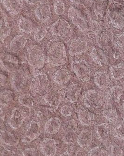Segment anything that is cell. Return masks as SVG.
Here are the masks:
<instances>
[{"label": "cell", "instance_id": "1", "mask_svg": "<svg viewBox=\"0 0 124 156\" xmlns=\"http://www.w3.org/2000/svg\"><path fill=\"white\" fill-rule=\"evenodd\" d=\"M46 51L47 60L50 64L60 66L68 62L65 45L59 40L55 39L50 40L46 46Z\"/></svg>", "mask_w": 124, "mask_h": 156}, {"label": "cell", "instance_id": "2", "mask_svg": "<svg viewBox=\"0 0 124 156\" xmlns=\"http://www.w3.org/2000/svg\"><path fill=\"white\" fill-rule=\"evenodd\" d=\"M27 59L28 64L36 69H42L45 65V54L42 47L38 45H29L27 49Z\"/></svg>", "mask_w": 124, "mask_h": 156}, {"label": "cell", "instance_id": "3", "mask_svg": "<svg viewBox=\"0 0 124 156\" xmlns=\"http://www.w3.org/2000/svg\"><path fill=\"white\" fill-rule=\"evenodd\" d=\"M49 81L48 76L44 73H38L35 75L30 83L31 91L36 94H42L48 91Z\"/></svg>", "mask_w": 124, "mask_h": 156}, {"label": "cell", "instance_id": "4", "mask_svg": "<svg viewBox=\"0 0 124 156\" xmlns=\"http://www.w3.org/2000/svg\"><path fill=\"white\" fill-rule=\"evenodd\" d=\"M52 35L63 38H69L72 34L71 27L68 21L64 19L57 20L50 28Z\"/></svg>", "mask_w": 124, "mask_h": 156}, {"label": "cell", "instance_id": "5", "mask_svg": "<svg viewBox=\"0 0 124 156\" xmlns=\"http://www.w3.org/2000/svg\"><path fill=\"white\" fill-rule=\"evenodd\" d=\"M72 68L78 79L83 82H87L91 77L89 65L85 60H78L72 62Z\"/></svg>", "mask_w": 124, "mask_h": 156}, {"label": "cell", "instance_id": "6", "mask_svg": "<svg viewBox=\"0 0 124 156\" xmlns=\"http://www.w3.org/2000/svg\"><path fill=\"white\" fill-rule=\"evenodd\" d=\"M68 16L72 22L83 32L89 30V23L80 10L74 7H70L68 11Z\"/></svg>", "mask_w": 124, "mask_h": 156}, {"label": "cell", "instance_id": "7", "mask_svg": "<svg viewBox=\"0 0 124 156\" xmlns=\"http://www.w3.org/2000/svg\"><path fill=\"white\" fill-rule=\"evenodd\" d=\"M90 4L92 19L98 21L102 20L107 7V0H91Z\"/></svg>", "mask_w": 124, "mask_h": 156}, {"label": "cell", "instance_id": "8", "mask_svg": "<svg viewBox=\"0 0 124 156\" xmlns=\"http://www.w3.org/2000/svg\"><path fill=\"white\" fill-rule=\"evenodd\" d=\"M84 103L89 107L99 108L102 106L103 101L102 96L97 91L90 89L85 93Z\"/></svg>", "mask_w": 124, "mask_h": 156}, {"label": "cell", "instance_id": "9", "mask_svg": "<svg viewBox=\"0 0 124 156\" xmlns=\"http://www.w3.org/2000/svg\"><path fill=\"white\" fill-rule=\"evenodd\" d=\"M77 125L75 121H69L65 126L62 134L63 141L67 144L74 143L77 140Z\"/></svg>", "mask_w": 124, "mask_h": 156}, {"label": "cell", "instance_id": "10", "mask_svg": "<svg viewBox=\"0 0 124 156\" xmlns=\"http://www.w3.org/2000/svg\"><path fill=\"white\" fill-rule=\"evenodd\" d=\"M87 42L82 37H78L72 41L69 53L71 56H79L89 50Z\"/></svg>", "mask_w": 124, "mask_h": 156}, {"label": "cell", "instance_id": "11", "mask_svg": "<svg viewBox=\"0 0 124 156\" xmlns=\"http://www.w3.org/2000/svg\"><path fill=\"white\" fill-rule=\"evenodd\" d=\"M42 132L41 126L38 122L32 121L29 123L27 127L22 141L30 143L37 139Z\"/></svg>", "mask_w": 124, "mask_h": 156}, {"label": "cell", "instance_id": "12", "mask_svg": "<svg viewBox=\"0 0 124 156\" xmlns=\"http://www.w3.org/2000/svg\"><path fill=\"white\" fill-rule=\"evenodd\" d=\"M26 116L27 115L25 112L15 108L12 110L11 116L8 119V125L13 129H18L24 122Z\"/></svg>", "mask_w": 124, "mask_h": 156}, {"label": "cell", "instance_id": "13", "mask_svg": "<svg viewBox=\"0 0 124 156\" xmlns=\"http://www.w3.org/2000/svg\"><path fill=\"white\" fill-rule=\"evenodd\" d=\"M82 88L77 83H72L65 89L64 96L68 101L74 104L78 102L82 94Z\"/></svg>", "mask_w": 124, "mask_h": 156}, {"label": "cell", "instance_id": "14", "mask_svg": "<svg viewBox=\"0 0 124 156\" xmlns=\"http://www.w3.org/2000/svg\"><path fill=\"white\" fill-rule=\"evenodd\" d=\"M36 16L42 22L49 21L51 16L50 6L46 1L39 3L35 10Z\"/></svg>", "mask_w": 124, "mask_h": 156}, {"label": "cell", "instance_id": "15", "mask_svg": "<svg viewBox=\"0 0 124 156\" xmlns=\"http://www.w3.org/2000/svg\"><path fill=\"white\" fill-rule=\"evenodd\" d=\"M6 10L12 16H16L23 9V0H1Z\"/></svg>", "mask_w": 124, "mask_h": 156}, {"label": "cell", "instance_id": "16", "mask_svg": "<svg viewBox=\"0 0 124 156\" xmlns=\"http://www.w3.org/2000/svg\"><path fill=\"white\" fill-rule=\"evenodd\" d=\"M42 153L45 156H55L57 152V144L52 138H46L40 144Z\"/></svg>", "mask_w": 124, "mask_h": 156}, {"label": "cell", "instance_id": "17", "mask_svg": "<svg viewBox=\"0 0 124 156\" xmlns=\"http://www.w3.org/2000/svg\"><path fill=\"white\" fill-rule=\"evenodd\" d=\"M42 100L45 105L52 108H56L61 102V94L58 91L50 90L44 95Z\"/></svg>", "mask_w": 124, "mask_h": 156}, {"label": "cell", "instance_id": "18", "mask_svg": "<svg viewBox=\"0 0 124 156\" xmlns=\"http://www.w3.org/2000/svg\"><path fill=\"white\" fill-rule=\"evenodd\" d=\"M27 42V38L24 35H16L10 42L9 50L13 53H18L23 50Z\"/></svg>", "mask_w": 124, "mask_h": 156}, {"label": "cell", "instance_id": "19", "mask_svg": "<svg viewBox=\"0 0 124 156\" xmlns=\"http://www.w3.org/2000/svg\"><path fill=\"white\" fill-rule=\"evenodd\" d=\"M94 82L100 89L105 90L109 87L111 80L107 73L97 72L95 73Z\"/></svg>", "mask_w": 124, "mask_h": 156}, {"label": "cell", "instance_id": "20", "mask_svg": "<svg viewBox=\"0 0 124 156\" xmlns=\"http://www.w3.org/2000/svg\"><path fill=\"white\" fill-rule=\"evenodd\" d=\"M53 78L54 81L58 85L63 86L69 81L71 75L69 70L62 68L58 70L55 73Z\"/></svg>", "mask_w": 124, "mask_h": 156}, {"label": "cell", "instance_id": "21", "mask_svg": "<svg viewBox=\"0 0 124 156\" xmlns=\"http://www.w3.org/2000/svg\"><path fill=\"white\" fill-rule=\"evenodd\" d=\"M90 56L92 59L101 66L108 65V60L104 51L101 49L94 47L92 48Z\"/></svg>", "mask_w": 124, "mask_h": 156}, {"label": "cell", "instance_id": "22", "mask_svg": "<svg viewBox=\"0 0 124 156\" xmlns=\"http://www.w3.org/2000/svg\"><path fill=\"white\" fill-rule=\"evenodd\" d=\"M93 135L90 130L88 129L83 130L78 136L77 141L79 145L83 149H87L92 143Z\"/></svg>", "mask_w": 124, "mask_h": 156}, {"label": "cell", "instance_id": "23", "mask_svg": "<svg viewBox=\"0 0 124 156\" xmlns=\"http://www.w3.org/2000/svg\"><path fill=\"white\" fill-rule=\"evenodd\" d=\"M62 122L59 118L53 117L49 119L45 124V130L48 134L55 135L59 132Z\"/></svg>", "mask_w": 124, "mask_h": 156}, {"label": "cell", "instance_id": "24", "mask_svg": "<svg viewBox=\"0 0 124 156\" xmlns=\"http://www.w3.org/2000/svg\"><path fill=\"white\" fill-rule=\"evenodd\" d=\"M25 73L22 72H18L12 77V83L15 90L21 91L23 89L27 83V79Z\"/></svg>", "mask_w": 124, "mask_h": 156}, {"label": "cell", "instance_id": "25", "mask_svg": "<svg viewBox=\"0 0 124 156\" xmlns=\"http://www.w3.org/2000/svg\"><path fill=\"white\" fill-rule=\"evenodd\" d=\"M78 117L80 122L84 126H91L94 123V115L87 109H80L78 113Z\"/></svg>", "mask_w": 124, "mask_h": 156}, {"label": "cell", "instance_id": "26", "mask_svg": "<svg viewBox=\"0 0 124 156\" xmlns=\"http://www.w3.org/2000/svg\"><path fill=\"white\" fill-rule=\"evenodd\" d=\"M11 29L7 19L6 14L1 9V39L2 42H4L5 39L10 35Z\"/></svg>", "mask_w": 124, "mask_h": 156}, {"label": "cell", "instance_id": "27", "mask_svg": "<svg viewBox=\"0 0 124 156\" xmlns=\"http://www.w3.org/2000/svg\"><path fill=\"white\" fill-rule=\"evenodd\" d=\"M110 21L113 28L121 30L124 27V16L118 11H112L110 14Z\"/></svg>", "mask_w": 124, "mask_h": 156}, {"label": "cell", "instance_id": "28", "mask_svg": "<svg viewBox=\"0 0 124 156\" xmlns=\"http://www.w3.org/2000/svg\"><path fill=\"white\" fill-rule=\"evenodd\" d=\"M1 139L2 144L8 146H16L19 143V137L8 131H1Z\"/></svg>", "mask_w": 124, "mask_h": 156}, {"label": "cell", "instance_id": "29", "mask_svg": "<svg viewBox=\"0 0 124 156\" xmlns=\"http://www.w3.org/2000/svg\"><path fill=\"white\" fill-rule=\"evenodd\" d=\"M96 134L98 138L102 142H106L109 139L110 136V129L107 123H101L96 128Z\"/></svg>", "mask_w": 124, "mask_h": 156}, {"label": "cell", "instance_id": "30", "mask_svg": "<svg viewBox=\"0 0 124 156\" xmlns=\"http://www.w3.org/2000/svg\"><path fill=\"white\" fill-rule=\"evenodd\" d=\"M18 28L23 33H31L34 29V24L32 21L26 17H22L18 22Z\"/></svg>", "mask_w": 124, "mask_h": 156}, {"label": "cell", "instance_id": "31", "mask_svg": "<svg viewBox=\"0 0 124 156\" xmlns=\"http://www.w3.org/2000/svg\"><path fill=\"white\" fill-rule=\"evenodd\" d=\"M104 117L111 122H116L118 119V113L115 107L111 104H108L105 108L103 112Z\"/></svg>", "mask_w": 124, "mask_h": 156}, {"label": "cell", "instance_id": "32", "mask_svg": "<svg viewBox=\"0 0 124 156\" xmlns=\"http://www.w3.org/2000/svg\"><path fill=\"white\" fill-rule=\"evenodd\" d=\"M109 70L114 79L116 80L122 79L124 78V62L110 66Z\"/></svg>", "mask_w": 124, "mask_h": 156}, {"label": "cell", "instance_id": "33", "mask_svg": "<svg viewBox=\"0 0 124 156\" xmlns=\"http://www.w3.org/2000/svg\"><path fill=\"white\" fill-rule=\"evenodd\" d=\"M124 91L123 88L119 86L113 87L109 92L108 99L112 102L119 103L120 99L123 95Z\"/></svg>", "mask_w": 124, "mask_h": 156}, {"label": "cell", "instance_id": "34", "mask_svg": "<svg viewBox=\"0 0 124 156\" xmlns=\"http://www.w3.org/2000/svg\"><path fill=\"white\" fill-rule=\"evenodd\" d=\"M19 103L28 108H32L34 106V101L33 97L28 94H22L18 98Z\"/></svg>", "mask_w": 124, "mask_h": 156}, {"label": "cell", "instance_id": "35", "mask_svg": "<svg viewBox=\"0 0 124 156\" xmlns=\"http://www.w3.org/2000/svg\"><path fill=\"white\" fill-rule=\"evenodd\" d=\"M114 137L119 139H124V121L115 127L113 130Z\"/></svg>", "mask_w": 124, "mask_h": 156}, {"label": "cell", "instance_id": "36", "mask_svg": "<svg viewBox=\"0 0 124 156\" xmlns=\"http://www.w3.org/2000/svg\"><path fill=\"white\" fill-rule=\"evenodd\" d=\"M47 34V30L43 27H40L35 31L34 34V39L36 42H41L46 37Z\"/></svg>", "mask_w": 124, "mask_h": 156}, {"label": "cell", "instance_id": "37", "mask_svg": "<svg viewBox=\"0 0 124 156\" xmlns=\"http://www.w3.org/2000/svg\"><path fill=\"white\" fill-rule=\"evenodd\" d=\"M54 10L57 15H62L64 13L65 7L63 1L62 0H57L54 3Z\"/></svg>", "mask_w": 124, "mask_h": 156}, {"label": "cell", "instance_id": "38", "mask_svg": "<svg viewBox=\"0 0 124 156\" xmlns=\"http://www.w3.org/2000/svg\"><path fill=\"white\" fill-rule=\"evenodd\" d=\"M107 153L103 148L96 147L92 148L88 153V156H106Z\"/></svg>", "mask_w": 124, "mask_h": 156}, {"label": "cell", "instance_id": "39", "mask_svg": "<svg viewBox=\"0 0 124 156\" xmlns=\"http://www.w3.org/2000/svg\"><path fill=\"white\" fill-rule=\"evenodd\" d=\"M123 151L120 146L117 144L112 145L111 151V156H122Z\"/></svg>", "mask_w": 124, "mask_h": 156}, {"label": "cell", "instance_id": "40", "mask_svg": "<svg viewBox=\"0 0 124 156\" xmlns=\"http://www.w3.org/2000/svg\"><path fill=\"white\" fill-rule=\"evenodd\" d=\"M73 113V109L70 106L68 105H64L61 108V114L64 117H69L71 116Z\"/></svg>", "mask_w": 124, "mask_h": 156}, {"label": "cell", "instance_id": "41", "mask_svg": "<svg viewBox=\"0 0 124 156\" xmlns=\"http://www.w3.org/2000/svg\"><path fill=\"white\" fill-rule=\"evenodd\" d=\"M23 156H40V153L35 148H27L23 151Z\"/></svg>", "mask_w": 124, "mask_h": 156}, {"label": "cell", "instance_id": "42", "mask_svg": "<svg viewBox=\"0 0 124 156\" xmlns=\"http://www.w3.org/2000/svg\"><path fill=\"white\" fill-rule=\"evenodd\" d=\"M116 43L119 48L124 49V32L117 37Z\"/></svg>", "mask_w": 124, "mask_h": 156}, {"label": "cell", "instance_id": "43", "mask_svg": "<svg viewBox=\"0 0 124 156\" xmlns=\"http://www.w3.org/2000/svg\"><path fill=\"white\" fill-rule=\"evenodd\" d=\"M4 61L6 62H8L9 63H13V64H18V58L15 57H14L13 55H7L5 56V57L4 58Z\"/></svg>", "mask_w": 124, "mask_h": 156}, {"label": "cell", "instance_id": "44", "mask_svg": "<svg viewBox=\"0 0 124 156\" xmlns=\"http://www.w3.org/2000/svg\"><path fill=\"white\" fill-rule=\"evenodd\" d=\"M73 3L78 5H85L87 3L90 4L91 0H71Z\"/></svg>", "mask_w": 124, "mask_h": 156}, {"label": "cell", "instance_id": "45", "mask_svg": "<svg viewBox=\"0 0 124 156\" xmlns=\"http://www.w3.org/2000/svg\"><path fill=\"white\" fill-rule=\"evenodd\" d=\"M2 156H17L14 151L5 149L2 153Z\"/></svg>", "mask_w": 124, "mask_h": 156}, {"label": "cell", "instance_id": "46", "mask_svg": "<svg viewBox=\"0 0 124 156\" xmlns=\"http://www.w3.org/2000/svg\"><path fill=\"white\" fill-rule=\"evenodd\" d=\"M27 2L31 5H36L46 0H26Z\"/></svg>", "mask_w": 124, "mask_h": 156}, {"label": "cell", "instance_id": "47", "mask_svg": "<svg viewBox=\"0 0 124 156\" xmlns=\"http://www.w3.org/2000/svg\"><path fill=\"white\" fill-rule=\"evenodd\" d=\"M60 156H72L70 153L67 152H64L62 154H61Z\"/></svg>", "mask_w": 124, "mask_h": 156}, {"label": "cell", "instance_id": "48", "mask_svg": "<svg viewBox=\"0 0 124 156\" xmlns=\"http://www.w3.org/2000/svg\"><path fill=\"white\" fill-rule=\"evenodd\" d=\"M112 1L115 2H117V3H120L123 1V0H112Z\"/></svg>", "mask_w": 124, "mask_h": 156}, {"label": "cell", "instance_id": "49", "mask_svg": "<svg viewBox=\"0 0 124 156\" xmlns=\"http://www.w3.org/2000/svg\"><path fill=\"white\" fill-rule=\"evenodd\" d=\"M123 109H124V102H123Z\"/></svg>", "mask_w": 124, "mask_h": 156}]
</instances>
